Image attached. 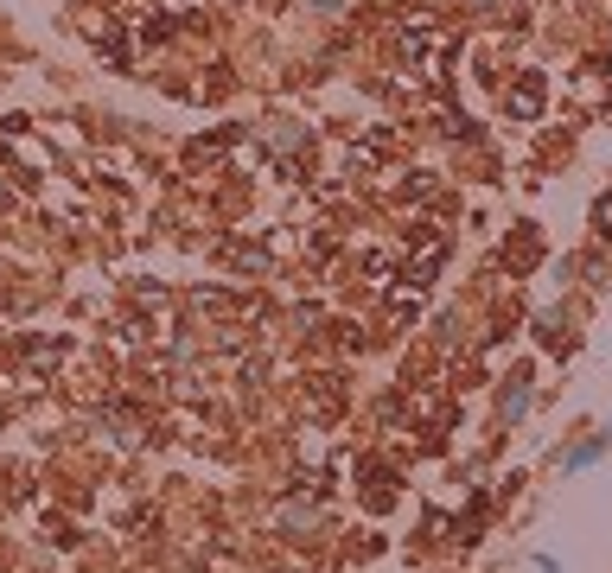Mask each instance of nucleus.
I'll return each mask as SVG.
<instances>
[{"label": "nucleus", "instance_id": "f257e3e1", "mask_svg": "<svg viewBox=\"0 0 612 573\" xmlns=\"http://www.w3.org/2000/svg\"><path fill=\"white\" fill-rule=\"evenodd\" d=\"M606 440H612V434H599V440H587V446H574V453L562 459V472H587V465L599 459V446H606Z\"/></svg>", "mask_w": 612, "mask_h": 573}]
</instances>
